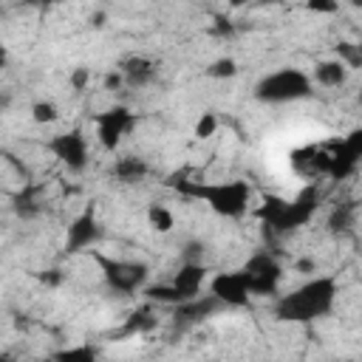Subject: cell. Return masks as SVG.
<instances>
[{
    "label": "cell",
    "instance_id": "obj_1",
    "mask_svg": "<svg viewBox=\"0 0 362 362\" xmlns=\"http://www.w3.org/2000/svg\"><path fill=\"white\" fill-rule=\"evenodd\" d=\"M339 297V283L334 274H317L300 283L297 288L280 294L274 300V317L280 322H294V325H308L322 317H328L337 305Z\"/></svg>",
    "mask_w": 362,
    "mask_h": 362
},
{
    "label": "cell",
    "instance_id": "obj_2",
    "mask_svg": "<svg viewBox=\"0 0 362 362\" xmlns=\"http://www.w3.org/2000/svg\"><path fill=\"white\" fill-rule=\"evenodd\" d=\"M178 192L206 204L215 215L229 218V221L243 218L249 212V206H252V187L243 178H229V181H181Z\"/></svg>",
    "mask_w": 362,
    "mask_h": 362
},
{
    "label": "cell",
    "instance_id": "obj_3",
    "mask_svg": "<svg viewBox=\"0 0 362 362\" xmlns=\"http://www.w3.org/2000/svg\"><path fill=\"white\" fill-rule=\"evenodd\" d=\"M317 209H320V189H317L314 184H308V187H303L294 198H277V195L266 198V201L255 209V215H257L274 235H288V232L305 226V223L317 215Z\"/></svg>",
    "mask_w": 362,
    "mask_h": 362
},
{
    "label": "cell",
    "instance_id": "obj_4",
    "mask_svg": "<svg viewBox=\"0 0 362 362\" xmlns=\"http://www.w3.org/2000/svg\"><path fill=\"white\" fill-rule=\"evenodd\" d=\"M252 93L263 105H291V102L311 99L314 82H311V74H305L294 65H286V68H277V71H269L266 76H260Z\"/></svg>",
    "mask_w": 362,
    "mask_h": 362
},
{
    "label": "cell",
    "instance_id": "obj_5",
    "mask_svg": "<svg viewBox=\"0 0 362 362\" xmlns=\"http://www.w3.org/2000/svg\"><path fill=\"white\" fill-rule=\"evenodd\" d=\"M93 260L99 263L102 280L113 294L130 297L139 294L147 283H150V266L141 260H124V257H107V255H93Z\"/></svg>",
    "mask_w": 362,
    "mask_h": 362
},
{
    "label": "cell",
    "instance_id": "obj_6",
    "mask_svg": "<svg viewBox=\"0 0 362 362\" xmlns=\"http://www.w3.org/2000/svg\"><path fill=\"white\" fill-rule=\"evenodd\" d=\"M136 124H139V116H136L127 105H110V107H105V110H99V113L93 116L96 141H99V147L107 150V153H116Z\"/></svg>",
    "mask_w": 362,
    "mask_h": 362
},
{
    "label": "cell",
    "instance_id": "obj_7",
    "mask_svg": "<svg viewBox=\"0 0 362 362\" xmlns=\"http://www.w3.org/2000/svg\"><path fill=\"white\" fill-rule=\"evenodd\" d=\"M240 269H243V274L249 280L252 294H257V297H274L280 291L283 277H286V269H283L280 257L272 255V252H266V249L249 255Z\"/></svg>",
    "mask_w": 362,
    "mask_h": 362
},
{
    "label": "cell",
    "instance_id": "obj_8",
    "mask_svg": "<svg viewBox=\"0 0 362 362\" xmlns=\"http://www.w3.org/2000/svg\"><path fill=\"white\" fill-rule=\"evenodd\" d=\"M48 153L68 170V173H85L88 164H90V144H88V136L82 127H71V130H62L57 136L48 139Z\"/></svg>",
    "mask_w": 362,
    "mask_h": 362
},
{
    "label": "cell",
    "instance_id": "obj_9",
    "mask_svg": "<svg viewBox=\"0 0 362 362\" xmlns=\"http://www.w3.org/2000/svg\"><path fill=\"white\" fill-rule=\"evenodd\" d=\"M206 291L221 303V308H243L255 297L243 269H229V272L212 274L206 280Z\"/></svg>",
    "mask_w": 362,
    "mask_h": 362
},
{
    "label": "cell",
    "instance_id": "obj_10",
    "mask_svg": "<svg viewBox=\"0 0 362 362\" xmlns=\"http://www.w3.org/2000/svg\"><path fill=\"white\" fill-rule=\"evenodd\" d=\"M359 158H362V130H354V133H348L334 150H328V170H325V178H331V181H345V178L359 167Z\"/></svg>",
    "mask_w": 362,
    "mask_h": 362
},
{
    "label": "cell",
    "instance_id": "obj_11",
    "mask_svg": "<svg viewBox=\"0 0 362 362\" xmlns=\"http://www.w3.org/2000/svg\"><path fill=\"white\" fill-rule=\"evenodd\" d=\"M105 229L96 218L93 209H85L79 212L71 223H68V232H65V252L68 255H79V252H90L99 240H102Z\"/></svg>",
    "mask_w": 362,
    "mask_h": 362
},
{
    "label": "cell",
    "instance_id": "obj_12",
    "mask_svg": "<svg viewBox=\"0 0 362 362\" xmlns=\"http://www.w3.org/2000/svg\"><path fill=\"white\" fill-rule=\"evenodd\" d=\"M122 74V82L124 88H133V90H141V88H150L156 79H158V62L153 57H144V54H130L119 62L116 68Z\"/></svg>",
    "mask_w": 362,
    "mask_h": 362
},
{
    "label": "cell",
    "instance_id": "obj_13",
    "mask_svg": "<svg viewBox=\"0 0 362 362\" xmlns=\"http://www.w3.org/2000/svg\"><path fill=\"white\" fill-rule=\"evenodd\" d=\"M206 280H209V269H206L201 260H184V263L173 272L170 286L175 288V294H178L181 303H184V300L201 294L204 286H206Z\"/></svg>",
    "mask_w": 362,
    "mask_h": 362
},
{
    "label": "cell",
    "instance_id": "obj_14",
    "mask_svg": "<svg viewBox=\"0 0 362 362\" xmlns=\"http://www.w3.org/2000/svg\"><path fill=\"white\" fill-rule=\"evenodd\" d=\"M173 308H175L173 317H175L178 325H195V322L212 317L215 311H221V303L206 291V294H195V297H189V300H184Z\"/></svg>",
    "mask_w": 362,
    "mask_h": 362
},
{
    "label": "cell",
    "instance_id": "obj_15",
    "mask_svg": "<svg viewBox=\"0 0 362 362\" xmlns=\"http://www.w3.org/2000/svg\"><path fill=\"white\" fill-rule=\"evenodd\" d=\"M348 79H351V68L339 57L320 59L314 65V74H311V82L320 85V88H345Z\"/></svg>",
    "mask_w": 362,
    "mask_h": 362
},
{
    "label": "cell",
    "instance_id": "obj_16",
    "mask_svg": "<svg viewBox=\"0 0 362 362\" xmlns=\"http://www.w3.org/2000/svg\"><path fill=\"white\" fill-rule=\"evenodd\" d=\"M110 175L116 181H122V184H139V181H144L150 175V164H147V158L127 153V156H119L110 164Z\"/></svg>",
    "mask_w": 362,
    "mask_h": 362
},
{
    "label": "cell",
    "instance_id": "obj_17",
    "mask_svg": "<svg viewBox=\"0 0 362 362\" xmlns=\"http://www.w3.org/2000/svg\"><path fill=\"white\" fill-rule=\"evenodd\" d=\"M42 206H45V201H42V187H37V184H25L20 192L11 195V209H14V215L23 218V221H34V218L42 212Z\"/></svg>",
    "mask_w": 362,
    "mask_h": 362
},
{
    "label": "cell",
    "instance_id": "obj_18",
    "mask_svg": "<svg viewBox=\"0 0 362 362\" xmlns=\"http://www.w3.org/2000/svg\"><path fill=\"white\" fill-rule=\"evenodd\" d=\"M354 223H356V204H354V201L337 204V206L331 209V215H328V232H334V235L348 232Z\"/></svg>",
    "mask_w": 362,
    "mask_h": 362
},
{
    "label": "cell",
    "instance_id": "obj_19",
    "mask_svg": "<svg viewBox=\"0 0 362 362\" xmlns=\"http://www.w3.org/2000/svg\"><path fill=\"white\" fill-rule=\"evenodd\" d=\"M156 314H153V305L147 303L144 308H139V311H133L127 320H124V328H122V334L124 337H133V334H147V331H153L156 328Z\"/></svg>",
    "mask_w": 362,
    "mask_h": 362
},
{
    "label": "cell",
    "instance_id": "obj_20",
    "mask_svg": "<svg viewBox=\"0 0 362 362\" xmlns=\"http://www.w3.org/2000/svg\"><path fill=\"white\" fill-rule=\"evenodd\" d=\"M62 119V113H59V105L57 102H51V99H37L34 105H31V122L34 124H57Z\"/></svg>",
    "mask_w": 362,
    "mask_h": 362
},
{
    "label": "cell",
    "instance_id": "obj_21",
    "mask_svg": "<svg viewBox=\"0 0 362 362\" xmlns=\"http://www.w3.org/2000/svg\"><path fill=\"white\" fill-rule=\"evenodd\" d=\"M147 223H150L156 232L167 235V232H173V226H175V215H173L164 204H150V206H147Z\"/></svg>",
    "mask_w": 362,
    "mask_h": 362
},
{
    "label": "cell",
    "instance_id": "obj_22",
    "mask_svg": "<svg viewBox=\"0 0 362 362\" xmlns=\"http://www.w3.org/2000/svg\"><path fill=\"white\" fill-rule=\"evenodd\" d=\"M238 62L232 59V57H221V59H215L209 68H206V76H212V79H232V76H238Z\"/></svg>",
    "mask_w": 362,
    "mask_h": 362
},
{
    "label": "cell",
    "instance_id": "obj_23",
    "mask_svg": "<svg viewBox=\"0 0 362 362\" xmlns=\"http://www.w3.org/2000/svg\"><path fill=\"white\" fill-rule=\"evenodd\" d=\"M218 116L212 113V110H206V113H201L198 116V122H195V130H192V136L195 139H201V141H206V139H212L215 133H218Z\"/></svg>",
    "mask_w": 362,
    "mask_h": 362
},
{
    "label": "cell",
    "instance_id": "obj_24",
    "mask_svg": "<svg viewBox=\"0 0 362 362\" xmlns=\"http://www.w3.org/2000/svg\"><path fill=\"white\" fill-rule=\"evenodd\" d=\"M54 356H57V359H68V362H74V359L90 362V359H96V348H90V345H76V348H65V351H57Z\"/></svg>",
    "mask_w": 362,
    "mask_h": 362
},
{
    "label": "cell",
    "instance_id": "obj_25",
    "mask_svg": "<svg viewBox=\"0 0 362 362\" xmlns=\"http://www.w3.org/2000/svg\"><path fill=\"white\" fill-rule=\"evenodd\" d=\"M337 57L354 71V68H359V62H362V54H359V48L354 45V42H339L337 45Z\"/></svg>",
    "mask_w": 362,
    "mask_h": 362
},
{
    "label": "cell",
    "instance_id": "obj_26",
    "mask_svg": "<svg viewBox=\"0 0 362 362\" xmlns=\"http://www.w3.org/2000/svg\"><path fill=\"white\" fill-rule=\"evenodd\" d=\"M90 68L88 65H76L74 71H71V76H68V82H71V88L74 90H88V85H90Z\"/></svg>",
    "mask_w": 362,
    "mask_h": 362
},
{
    "label": "cell",
    "instance_id": "obj_27",
    "mask_svg": "<svg viewBox=\"0 0 362 362\" xmlns=\"http://www.w3.org/2000/svg\"><path fill=\"white\" fill-rule=\"evenodd\" d=\"M305 8L311 14H337L339 11V0H305Z\"/></svg>",
    "mask_w": 362,
    "mask_h": 362
},
{
    "label": "cell",
    "instance_id": "obj_28",
    "mask_svg": "<svg viewBox=\"0 0 362 362\" xmlns=\"http://www.w3.org/2000/svg\"><path fill=\"white\" fill-rule=\"evenodd\" d=\"M122 85H124V82H122V74H119V71L105 76V88H107V90H113V88H122Z\"/></svg>",
    "mask_w": 362,
    "mask_h": 362
},
{
    "label": "cell",
    "instance_id": "obj_29",
    "mask_svg": "<svg viewBox=\"0 0 362 362\" xmlns=\"http://www.w3.org/2000/svg\"><path fill=\"white\" fill-rule=\"evenodd\" d=\"M294 269H297L300 274H311L317 266H314V260H297V263H294Z\"/></svg>",
    "mask_w": 362,
    "mask_h": 362
},
{
    "label": "cell",
    "instance_id": "obj_30",
    "mask_svg": "<svg viewBox=\"0 0 362 362\" xmlns=\"http://www.w3.org/2000/svg\"><path fill=\"white\" fill-rule=\"evenodd\" d=\"M8 105H11V93H6V90H3V93H0V110H6Z\"/></svg>",
    "mask_w": 362,
    "mask_h": 362
},
{
    "label": "cell",
    "instance_id": "obj_31",
    "mask_svg": "<svg viewBox=\"0 0 362 362\" xmlns=\"http://www.w3.org/2000/svg\"><path fill=\"white\" fill-rule=\"evenodd\" d=\"M6 62H8V51H6V45L0 42V71L6 68Z\"/></svg>",
    "mask_w": 362,
    "mask_h": 362
},
{
    "label": "cell",
    "instance_id": "obj_32",
    "mask_svg": "<svg viewBox=\"0 0 362 362\" xmlns=\"http://www.w3.org/2000/svg\"><path fill=\"white\" fill-rule=\"evenodd\" d=\"M34 3H40L42 8H51V6H59L62 0H34Z\"/></svg>",
    "mask_w": 362,
    "mask_h": 362
},
{
    "label": "cell",
    "instance_id": "obj_33",
    "mask_svg": "<svg viewBox=\"0 0 362 362\" xmlns=\"http://www.w3.org/2000/svg\"><path fill=\"white\" fill-rule=\"evenodd\" d=\"M226 3H229V6H232V8H240V6H246V3H249V0H226Z\"/></svg>",
    "mask_w": 362,
    "mask_h": 362
},
{
    "label": "cell",
    "instance_id": "obj_34",
    "mask_svg": "<svg viewBox=\"0 0 362 362\" xmlns=\"http://www.w3.org/2000/svg\"><path fill=\"white\" fill-rule=\"evenodd\" d=\"M263 3H283V0H263Z\"/></svg>",
    "mask_w": 362,
    "mask_h": 362
}]
</instances>
